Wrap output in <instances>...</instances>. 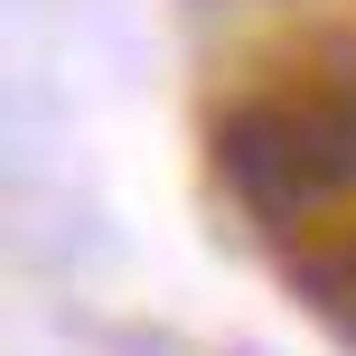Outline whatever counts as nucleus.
Returning a JSON list of instances; mask_svg holds the SVG:
<instances>
[{
	"label": "nucleus",
	"instance_id": "f257e3e1",
	"mask_svg": "<svg viewBox=\"0 0 356 356\" xmlns=\"http://www.w3.org/2000/svg\"><path fill=\"white\" fill-rule=\"evenodd\" d=\"M207 160L272 234H300L356 197V85H263L216 113Z\"/></svg>",
	"mask_w": 356,
	"mask_h": 356
},
{
	"label": "nucleus",
	"instance_id": "f03ea898",
	"mask_svg": "<svg viewBox=\"0 0 356 356\" xmlns=\"http://www.w3.org/2000/svg\"><path fill=\"white\" fill-rule=\"evenodd\" d=\"M291 272H300L309 309L356 319V225H347V234H328V244H300V253H291Z\"/></svg>",
	"mask_w": 356,
	"mask_h": 356
}]
</instances>
